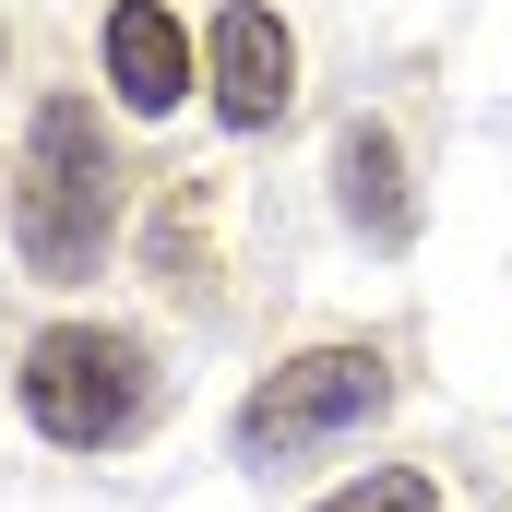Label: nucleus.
Wrapping results in <instances>:
<instances>
[{"mask_svg":"<svg viewBox=\"0 0 512 512\" xmlns=\"http://www.w3.org/2000/svg\"><path fill=\"white\" fill-rule=\"evenodd\" d=\"M108 239H120V155H108V120H96L84 96H48V108L24 120L12 251H24V274L72 286V274L108 262Z\"/></svg>","mask_w":512,"mask_h":512,"instance_id":"nucleus-1","label":"nucleus"},{"mask_svg":"<svg viewBox=\"0 0 512 512\" xmlns=\"http://www.w3.org/2000/svg\"><path fill=\"white\" fill-rule=\"evenodd\" d=\"M334 203H346V227H358V239H382V251H405V239H417L405 143H393L382 120H346V131H334Z\"/></svg>","mask_w":512,"mask_h":512,"instance_id":"nucleus-6","label":"nucleus"},{"mask_svg":"<svg viewBox=\"0 0 512 512\" xmlns=\"http://www.w3.org/2000/svg\"><path fill=\"white\" fill-rule=\"evenodd\" d=\"M191 36H179V12L167 0H108V84H120V108L143 120H167L179 96H191Z\"/></svg>","mask_w":512,"mask_h":512,"instance_id":"nucleus-5","label":"nucleus"},{"mask_svg":"<svg viewBox=\"0 0 512 512\" xmlns=\"http://www.w3.org/2000/svg\"><path fill=\"white\" fill-rule=\"evenodd\" d=\"M310 512H441V501H429L417 465H370V477H346L334 501H310Z\"/></svg>","mask_w":512,"mask_h":512,"instance_id":"nucleus-7","label":"nucleus"},{"mask_svg":"<svg viewBox=\"0 0 512 512\" xmlns=\"http://www.w3.org/2000/svg\"><path fill=\"white\" fill-rule=\"evenodd\" d=\"M203 72H215V120L227 131H274L286 108H298V36H286L262 0H227V12H215Z\"/></svg>","mask_w":512,"mask_h":512,"instance_id":"nucleus-4","label":"nucleus"},{"mask_svg":"<svg viewBox=\"0 0 512 512\" xmlns=\"http://www.w3.org/2000/svg\"><path fill=\"white\" fill-rule=\"evenodd\" d=\"M12 382H24L36 441H60V453H120L131 429L155 417V358L120 322H48Z\"/></svg>","mask_w":512,"mask_h":512,"instance_id":"nucleus-2","label":"nucleus"},{"mask_svg":"<svg viewBox=\"0 0 512 512\" xmlns=\"http://www.w3.org/2000/svg\"><path fill=\"white\" fill-rule=\"evenodd\" d=\"M382 405H393V358H382V346H298V358L239 405V453H251V465L322 453V441L370 429Z\"/></svg>","mask_w":512,"mask_h":512,"instance_id":"nucleus-3","label":"nucleus"}]
</instances>
